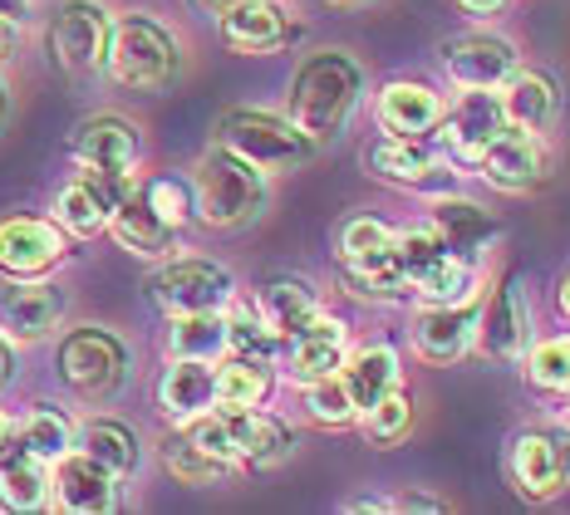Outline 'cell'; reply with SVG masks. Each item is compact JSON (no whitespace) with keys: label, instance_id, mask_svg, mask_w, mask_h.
<instances>
[{"label":"cell","instance_id":"1","mask_svg":"<svg viewBox=\"0 0 570 515\" xmlns=\"http://www.w3.org/2000/svg\"><path fill=\"white\" fill-rule=\"evenodd\" d=\"M364 103V65L350 50H315L291 79L285 118L311 142H335Z\"/></svg>","mask_w":570,"mask_h":515},{"label":"cell","instance_id":"2","mask_svg":"<svg viewBox=\"0 0 570 515\" xmlns=\"http://www.w3.org/2000/svg\"><path fill=\"white\" fill-rule=\"evenodd\" d=\"M193 197H197V221L207 231H242L266 211V172H256L252 162H242L222 142H212L202 152L193 172Z\"/></svg>","mask_w":570,"mask_h":515},{"label":"cell","instance_id":"3","mask_svg":"<svg viewBox=\"0 0 570 515\" xmlns=\"http://www.w3.org/2000/svg\"><path fill=\"white\" fill-rule=\"evenodd\" d=\"M183 69V44L177 34L163 26L158 16H142V10H128V16L114 20L109 30V55H104V75H109L118 89H168Z\"/></svg>","mask_w":570,"mask_h":515},{"label":"cell","instance_id":"4","mask_svg":"<svg viewBox=\"0 0 570 515\" xmlns=\"http://www.w3.org/2000/svg\"><path fill=\"white\" fill-rule=\"evenodd\" d=\"M217 142L266 177L295 172V167H305L315 152V142L305 138L291 118L271 113V109H227L217 118Z\"/></svg>","mask_w":570,"mask_h":515},{"label":"cell","instance_id":"5","mask_svg":"<svg viewBox=\"0 0 570 515\" xmlns=\"http://www.w3.org/2000/svg\"><path fill=\"white\" fill-rule=\"evenodd\" d=\"M55 368H59V383L79 403H104L128 383V344L114 329H99V325L69 329L55 349Z\"/></svg>","mask_w":570,"mask_h":515},{"label":"cell","instance_id":"6","mask_svg":"<svg viewBox=\"0 0 570 515\" xmlns=\"http://www.w3.org/2000/svg\"><path fill=\"white\" fill-rule=\"evenodd\" d=\"M148 299L163 309L168 319L177 315H207V309H227V299L236 295V280L222 260L207 256H168L158 260V270L148 275Z\"/></svg>","mask_w":570,"mask_h":515},{"label":"cell","instance_id":"7","mask_svg":"<svg viewBox=\"0 0 570 515\" xmlns=\"http://www.w3.org/2000/svg\"><path fill=\"white\" fill-rule=\"evenodd\" d=\"M531 339H537V325H531L527 275H502L478 299V354H487L492 364L517 368V358L527 354Z\"/></svg>","mask_w":570,"mask_h":515},{"label":"cell","instance_id":"8","mask_svg":"<svg viewBox=\"0 0 570 515\" xmlns=\"http://www.w3.org/2000/svg\"><path fill=\"white\" fill-rule=\"evenodd\" d=\"M364 172L389 187H403V191H428V197L458 191V167L443 158V148H433V138L379 133L370 148H364Z\"/></svg>","mask_w":570,"mask_h":515},{"label":"cell","instance_id":"9","mask_svg":"<svg viewBox=\"0 0 570 515\" xmlns=\"http://www.w3.org/2000/svg\"><path fill=\"white\" fill-rule=\"evenodd\" d=\"M134 187H138V172H94V167H79V172L55 191L50 217L69 231V241H94V236H104L114 207Z\"/></svg>","mask_w":570,"mask_h":515},{"label":"cell","instance_id":"10","mask_svg":"<svg viewBox=\"0 0 570 515\" xmlns=\"http://www.w3.org/2000/svg\"><path fill=\"white\" fill-rule=\"evenodd\" d=\"M472 177H482L492 191L507 197H527L551 177V142L546 133H521V128H502L487 152L472 162Z\"/></svg>","mask_w":570,"mask_h":515},{"label":"cell","instance_id":"11","mask_svg":"<svg viewBox=\"0 0 570 515\" xmlns=\"http://www.w3.org/2000/svg\"><path fill=\"white\" fill-rule=\"evenodd\" d=\"M65 260H69V231L55 217L16 211V217L0 221V275L40 280V275H55Z\"/></svg>","mask_w":570,"mask_h":515},{"label":"cell","instance_id":"12","mask_svg":"<svg viewBox=\"0 0 570 515\" xmlns=\"http://www.w3.org/2000/svg\"><path fill=\"white\" fill-rule=\"evenodd\" d=\"M438 65L458 89H502L521 69V55L497 30H462L438 44Z\"/></svg>","mask_w":570,"mask_h":515},{"label":"cell","instance_id":"13","mask_svg":"<svg viewBox=\"0 0 570 515\" xmlns=\"http://www.w3.org/2000/svg\"><path fill=\"white\" fill-rule=\"evenodd\" d=\"M502 128H507V118H502L497 89H462V99L443 109V123L433 128V138L458 172H472V162L482 158L487 142L502 133Z\"/></svg>","mask_w":570,"mask_h":515},{"label":"cell","instance_id":"14","mask_svg":"<svg viewBox=\"0 0 570 515\" xmlns=\"http://www.w3.org/2000/svg\"><path fill=\"white\" fill-rule=\"evenodd\" d=\"M114 16L99 0H65L50 20V55L65 75H99L109 55Z\"/></svg>","mask_w":570,"mask_h":515},{"label":"cell","instance_id":"15","mask_svg":"<svg viewBox=\"0 0 570 515\" xmlns=\"http://www.w3.org/2000/svg\"><path fill=\"white\" fill-rule=\"evenodd\" d=\"M217 34L232 55H281L301 40V16L285 0H236L217 16Z\"/></svg>","mask_w":570,"mask_h":515},{"label":"cell","instance_id":"16","mask_svg":"<svg viewBox=\"0 0 570 515\" xmlns=\"http://www.w3.org/2000/svg\"><path fill=\"white\" fill-rule=\"evenodd\" d=\"M118 501H124V476L94 462L85 447H69L59 462H50V506L69 515H109Z\"/></svg>","mask_w":570,"mask_h":515},{"label":"cell","instance_id":"17","mask_svg":"<svg viewBox=\"0 0 570 515\" xmlns=\"http://www.w3.org/2000/svg\"><path fill=\"white\" fill-rule=\"evenodd\" d=\"M69 315V295L59 290L50 275L40 280H10L0 290V334L10 344H40L65 325Z\"/></svg>","mask_w":570,"mask_h":515},{"label":"cell","instance_id":"18","mask_svg":"<svg viewBox=\"0 0 570 515\" xmlns=\"http://www.w3.org/2000/svg\"><path fill=\"white\" fill-rule=\"evenodd\" d=\"M69 158L75 167H94V172H138L142 128L124 113H94L69 133Z\"/></svg>","mask_w":570,"mask_h":515},{"label":"cell","instance_id":"19","mask_svg":"<svg viewBox=\"0 0 570 515\" xmlns=\"http://www.w3.org/2000/svg\"><path fill=\"white\" fill-rule=\"evenodd\" d=\"M413 354L438 368H453L468 354H478V299H468V305H419Z\"/></svg>","mask_w":570,"mask_h":515},{"label":"cell","instance_id":"20","mask_svg":"<svg viewBox=\"0 0 570 515\" xmlns=\"http://www.w3.org/2000/svg\"><path fill=\"white\" fill-rule=\"evenodd\" d=\"M350 349H354L350 325H344L340 315H330V309H320L295 339L281 344V368H285V378L301 388V383L340 374V364L350 358Z\"/></svg>","mask_w":570,"mask_h":515},{"label":"cell","instance_id":"21","mask_svg":"<svg viewBox=\"0 0 570 515\" xmlns=\"http://www.w3.org/2000/svg\"><path fill=\"white\" fill-rule=\"evenodd\" d=\"M428 221H433V231L443 236V246L453 250V256H468V260H478V266H487V256L502 241L497 211H487L482 201L462 197V191H438L433 207H428Z\"/></svg>","mask_w":570,"mask_h":515},{"label":"cell","instance_id":"22","mask_svg":"<svg viewBox=\"0 0 570 515\" xmlns=\"http://www.w3.org/2000/svg\"><path fill=\"white\" fill-rule=\"evenodd\" d=\"M507 482H512V491L521 501H531V506H546V501H556L570 486L546 427H521V433H512V442H507Z\"/></svg>","mask_w":570,"mask_h":515},{"label":"cell","instance_id":"23","mask_svg":"<svg viewBox=\"0 0 570 515\" xmlns=\"http://www.w3.org/2000/svg\"><path fill=\"white\" fill-rule=\"evenodd\" d=\"M222 413H227L232 452H236V466H242V472H271V466L291 462L295 433L285 417L266 413V407H222Z\"/></svg>","mask_w":570,"mask_h":515},{"label":"cell","instance_id":"24","mask_svg":"<svg viewBox=\"0 0 570 515\" xmlns=\"http://www.w3.org/2000/svg\"><path fill=\"white\" fill-rule=\"evenodd\" d=\"M448 99L423 79H389L374 93V123L379 133L394 138H433V128L443 123Z\"/></svg>","mask_w":570,"mask_h":515},{"label":"cell","instance_id":"25","mask_svg":"<svg viewBox=\"0 0 570 515\" xmlns=\"http://www.w3.org/2000/svg\"><path fill=\"white\" fill-rule=\"evenodd\" d=\"M207 407H217V364L202 358H168L158 378V413L173 427H187L193 417H202Z\"/></svg>","mask_w":570,"mask_h":515},{"label":"cell","instance_id":"26","mask_svg":"<svg viewBox=\"0 0 570 515\" xmlns=\"http://www.w3.org/2000/svg\"><path fill=\"white\" fill-rule=\"evenodd\" d=\"M252 299H256L261 325L271 329V339H276V344L295 339V334H301L320 315V309H325V305H320V290L311 280H301V275H276V280H266Z\"/></svg>","mask_w":570,"mask_h":515},{"label":"cell","instance_id":"27","mask_svg":"<svg viewBox=\"0 0 570 515\" xmlns=\"http://www.w3.org/2000/svg\"><path fill=\"white\" fill-rule=\"evenodd\" d=\"M104 236H114V246L128 250V256H138V260H168L173 250H177V236H183V231H173V226H163L158 217H153V211L142 207L138 187H134L114 207L109 226H104Z\"/></svg>","mask_w":570,"mask_h":515},{"label":"cell","instance_id":"28","mask_svg":"<svg viewBox=\"0 0 570 515\" xmlns=\"http://www.w3.org/2000/svg\"><path fill=\"white\" fill-rule=\"evenodd\" d=\"M497 99H502L507 128H521V133H546L556 123V113H561V93H556L551 75H541V69H517L497 89Z\"/></svg>","mask_w":570,"mask_h":515},{"label":"cell","instance_id":"29","mask_svg":"<svg viewBox=\"0 0 570 515\" xmlns=\"http://www.w3.org/2000/svg\"><path fill=\"white\" fill-rule=\"evenodd\" d=\"M340 378H344V388H350L354 407L364 413L374 398H384L389 388L403 383V358L394 344H364V349H350V358L340 364Z\"/></svg>","mask_w":570,"mask_h":515},{"label":"cell","instance_id":"30","mask_svg":"<svg viewBox=\"0 0 570 515\" xmlns=\"http://www.w3.org/2000/svg\"><path fill=\"white\" fill-rule=\"evenodd\" d=\"M487 290V270L468 256H438L419 280H413V299L419 305H468V299H482Z\"/></svg>","mask_w":570,"mask_h":515},{"label":"cell","instance_id":"31","mask_svg":"<svg viewBox=\"0 0 570 515\" xmlns=\"http://www.w3.org/2000/svg\"><path fill=\"white\" fill-rule=\"evenodd\" d=\"M79 437V423L55 403H30L26 413L16 417V447L30 452L40 462H59Z\"/></svg>","mask_w":570,"mask_h":515},{"label":"cell","instance_id":"32","mask_svg":"<svg viewBox=\"0 0 570 515\" xmlns=\"http://www.w3.org/2000/svg\"><path fill=\"white\" fill-rule=\"evenodd\" d=\"M75 447H85L94 462H104L114 476H134L142 466V442L128 423H118V417H89V423H79V437Z\"/></svg>","mask_w":570,"mask_h":515},{"label":"cell","instance_id":"33","mask_svg":"<svg viewBox=\"0 0 570 515\" xmlns=\"http://www.w3.org/2000/svg\"><path fill=\"white\" fill-rule=\"evenodd\" d=\"M276 393V364L246 354L217 358V403L222 407H266Z\"/></svg>","mask_w":570,"mask_h":515},{"label":"cell","instance_id":"34","mask_svg":"<svg viewBox=\"0 0 570 515\" xmlns=\"http://www.w3.org/2000/svg\"><path fill=\"white\" fill-rule=\"evenodd\" d=\"M0 506L6 511H45L50 506V462L10 447L0 457Z\"/></svg>","mask_w":570,"mask_h":515},{"label":"cell","instance_id":"35","mask_svg":"<svg viewBox=\"0 0 570 515\" xmlns=\"http://www.w3.org/2000/svg\"><path fill=\"white\" fill-rule=\"evenodd\" d=\"M163 466H168V476L177 486H193V491H207V486H227L236 476V466L217 462L212 452H202L193 437L183 433V427H173L168 437H163Z\"/></svg>","mask_w":570,"mask_h":515},{"label":"cell","instance_id":"36","mask_svg":"<svg viewBox=\"0 0 570 515\" xmlns=\"http://www.w3.org/2000/svg\"><path fill=\"white\" fill-rule=\"evenodd\" d=\"M163 349H168V358H202V364H217V358L227 354V319H222V309L168 319Z\"/></svg>","mask_w":570,"mask_h":515},{"label":"cell","instance_id":"37","mask_svg":"<svg viewBox=\"0 0 570 515\" xmlns=\"http://www.w3.org/2000/svg\"><path fill=\"white\" fill-rule=\"evenodd\" d=\"M138 197H142V207H148L163 226H173V231H187V226L197 221L193 177H183V172H153V177H138Z\"/></svg>","mask_w":570,"mask_h":515},{"label":"cell","instance_id":"38","mask_svg":"<svg viewBox=\"0 0 570 515\" xmlns=\"http://www.w3.org/2000/svg\"><path fill=\"white\" fill-rule=\"evenodd\" d=\"M521 378L537 393H551V398H566L570 393V329L551 334V339H531L527 354L517 358Z\"/></svg>","mask_w":570,"mask_h":515},{"label":"cell","instance_id":"39","mask_svg":"<svg viewBox=\"0 0 570 515\" xmlns=\"http://www.w3.org/2000/svg\"><path fill=\"white\" fill-rule=\"evenodd\" d=\"M364 433V442L379 452H389V447H399V442H409L413 433V393L403 388H389L384 398H374L370 407L360 413V423H354Z\"/></svg>","mask_w":570,"mask_h":515},{"label":"cell","instance_id":"40","mask_svg":"<svg viewBox=\"0 0 570 515\" xmlns=\"http://www.w3.org/2000/svg\"><path fill=\"white\" fill-rule=\"evenodd\" d=\"M222 319H227V354H246V358H266V364H276L281 344L271 339L266 325H261L256 299L232 295L227 309H222Z\"/></svg>","mask_w":570,"mask_h":515},{"label":"cell","instance_id":"41","mask_svg":"<svg viewBox=\"0 0 570 515\" xmlns=\"http://www.w3.org/2000/svg\"><path fill=\"white\" fill-rule=\"evenodd\" d=\"M301 407H305V417H311L315 427H335V433L360 423V407H354V398H350V388H344L340 374L301 383Z\"/></svg>","mask_w":570,"mask_h":515},{"label":"cell","instance_id":"42","mask_svg":"<svg viewBox=\"0 0 570 515\" xmlns=\"http://www.w3.org/2000/svg\"><path fill=\"white\" fill-rule=\"evenodd\" d=\"M438 256H448V246H443V236L433 231V221H419V226H399V236H394V266L399 275L409 280V290H413V280L433 266Z\"/></svg>","mask_w":570,"mask_h":515},{"label":"cell","instance_id":"43","mask_svg":"<svg viewBox=\"0 0 570 515\" xmlns=\"http://www.w3.org/2000/svg\"><path fill=\"white\" fill-rule=\"evenodd\" d=\"M453 6L462 10V16H472V20H497L502 10H512L517 0H453Z\"/></svg>","mask_w":570,"mask_h":515},{"label":"cell","instance_id":"44","mask_svg":"<svg viewBox=\"0 0 570 515\" xmlns=\"http://www.w3.org/2000/svg\"><path fill=\"white\" fill-rule=\"evenodd\" d=\"M394 511H448V501L423 496V491H403V496H394Z\"/></svg>","mask_w":570,"mask_h":515},{"label":"cell","instance_id":"45","mask_svg":"<svg viewBox=\"0 0 570 515\" xmlns=\"http://www.w3.org/2000/svg\"><path fill=\"white\" fill-rule=\"evenodd\" d=\"M344 511L350 515H384V511H394V496H354V501H344Z\"/></svg>","mask_w":570,"mask_h":515},{"label":"cell","instance_id":"46","mask_svg":"<svg viewBox=\"0 0 570 515\" xmlns=\"http://www.w3.org/2000/svg\"><path fill=\"white\" fill-rule=\"evenodd\" d=\"M546 433H551L556 457H561V472H566V482H570V423H546Z\"/></svg>","mask_w":570,"mask_h":515},{"label":"cell","instance_id":"47","mask_svg":"<svg viewBox=\"0 0 570 515\" xmlns=\"http://www.w3.org/2000/svg\"><path fill=\"white\" fill-rule=\"evenodd\" d=\"M16 50H20V26L0 16V65H10V59H16Z\"/></svg>","mask_w":570,"mask_h":515},{"label":"cell","instance_id":"48","mask_svg":"<svg viewBox=\"0 0 570 515\" xmlns=\"http://www.w3.org/2000/svg\"><path fill=\"white\" fill-rule=\"evenodd\" d=\"M10 378H16V344L0 334V388H6Z\"/></svg>","mask_w":570,"mask_h":515},{"label":"cell","instance_id":"49","mask_svg":"<svg viewBox=\"0 0 570 515\" xmlns=\"http://www.w3.org/2000/svg\"><path fill=\"white\" fill-rule=\"evenodd\" d=\"M30 10H35V0H0V16H6V20H16V26H26V20H30Z\"/></svg>","mask_w":570,"mask_h":515},{"label":"cell","instance_id":"50","mask_svg":"<svg viewBox=\"0 0 570 515\" xmlns=\"http://www.w3.org/2000/svg\"><path fill=\"white\" fill-rule=\"evenodd\" d=\"M10 447H16V417H10L6 407H0V457H6Z\"/></svg>","mask_w":570,"mask_h":515},{"label":"cell","instance_id":"51","mask_svg":"<svg viewBox=\"0 0 570 515\" xmlns=\"http://www.w3.org/2000/svg\"><path fill=\"white\" fill-rule=\"evenodd\" d=\"M187 6H193L197 16H222V10H232L236 0H187Z\"/></svg>","mask_w":570,"mask_h":515},{"label":"cell","instance_id":"52","mask_svg":"<svg viewBox=\"0 0 570 515\" xmlns=\"http://www.w3.org/2000/svg\"><path fill=\"white\" fill-rule=\"evenodd\" d=\"M556 305H561V315L570 319V270L561 275V290H556Z\"/></svg>","mask_w":570,"mask_h":515},{"label":"cell","instance_id":"53","mask_svg":"<svg viewBox=\"0 0 570 515\" xmlns=\"http://www.w3.org/2000/svg\"><path fill=\"white\" fill-rule=\"evenodd\" d=\"M320 6H330V10H360V6H370V0H320Z\"/></svg>","mask_w":570,"mask_h":515},{"label":"cell","instance_id":"54","mask_svg":"<svg viewBox=\"0 0 570 515\" xmlns=\"http://www.w3.org/2000/svg\"><path fill=\"white\" fill-rule=\"evenodd\" d=\"M6 118H10V89H6V79H0V128H6Z\"/></svg>","mask_w":570,"mask_h":515},{"label":"cell","instance_id":"55","mask_svg":"<svg viewBox=\"0 0 570 515\" xmlns=\"http://www.w3.org/2000/svg\"><path fill=\"white\" fill-rule=\"evenodd\" d=\"M517 6H521V0H517Z\"/></svg>","mask_w":570,"mask_h":515},{"label":"cell","instance_id":"56","mask_svg":"<svg viewBox=\"0 0 570 515\" xmlns=\"http://www.w3.org/2000/svg\"><path fill=\"white\" fill-rule=\"evenodd\" d=\"M566 398H570V393H566Z\"/></svg>","mask_w":570,"mask_h":515}]
</instances>
